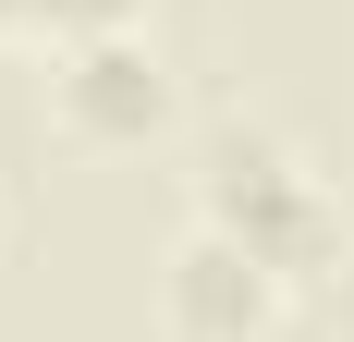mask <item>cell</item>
<instances>
[{
	"label": "cell",
	"instance_id": "obj_2",
	"mask_svg": "<svg viewBox=\"0 0 354 342\" xmlns=\"http://www.w3.org/2000/svg\"><path fill=\"white\" fill-rule=\"evenodd\" d=\"M293 306V281L220 220H183V244L159 257V342H269Z\"/></svg>",
	"mask_w": 354,
	"mask_h": 342
},
{
	"label": "cell",
	"instance_id": "obj_4",
	"mask_svg": "<svg viewBox=\"0 0 354 342\" xmlns=\"http://www.w3.org/2000/svg\"><path fill=\"white\" fill-rule=\"evenodd\" d=\"M122 25H147V0H49V12H37L49 49H62V37H122Z\"/></svg>",
	"mask_w": 354,
	"mask_h": 342
},
{
	"label": "cell",
	"instance_id": "obj_6",
	"mask_svg": "<svg viewBox=\"0 0 354 342\" xmlns=\"http://www.w3.org/2000/svg\"><path fill=\"white\" fill-rule=\"evenodd\" d=\"M0 244H12V196H0Z\"/></svg>",
	"mask_w": 354,
	"mask_h": 342
},
{
	"label": "cell",
	"instance_id": "obj_3",
	"mask_svg": "<svg viewBox=\"0 0 354 342\" xmlns=\"http://www.w3.org/2000/svg\"><path fill=\"white\" fill-rule=\"evenodd\" d=\"M49 123L73 147H147L171 123V62L147 49V25L122 37H62L49 49Z\"/></svg>",
	"mask_w": 354,
	"mask_h": 342
},
{
	"label": "cell",
	"instance_id": "obj_5",
	"mask_svg": "<svg viewBox=\"0 0 354 342\" xmlns=\"http://www.w3.org/2000/svg\"><path fill=\"white\" fill-rule=\"evenodd\" d=\"M37 12H49V0H0V37H37Z\"/></svg>",
	"mask_w": 354,
	"mask_h": 342
},
{
	"label": "cell",
	"instance_id": "obj_1",
	"mask_svg": "<svg viewBox=\"0 0 354 342\" xmlns=\"http://www.w3.org/2000/svg\"><path fill=\"white\" fill-rule=\"evenodd\" d=\"M196 220L245 233L293 294L342 269V196H330L318 171H306V147L269 135V123H208V135H196Z\"/></svg>",
	"mask_w": 354,
	"mask_h": 342
}]
</instances>
